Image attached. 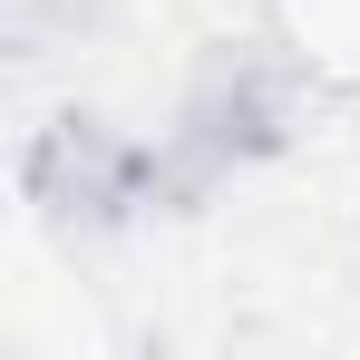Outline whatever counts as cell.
<instances>
[{"instance_id": "cell-2", "label": "cell", "mask_w": 360, "mask_h": 360, "mask_svg": "<svg viewBox=\"0 0 360 360\" xmlns=\"http://www.w3.org/2000/svg\"><path fill=\"white\" fill-rule=\"evenodd\" d=\"M292 68H273L263 49H214L185 88L176 127H166V176L176 195H205V185L263 166L283 136H292Z\"/></svg>"}, {"instance_id": "cell-3", "label": "cell", "mask_w": 360, "mask_h": 360, "mask_svg": "<svg viewBox=\"0 0 360 360\" xmlns=\"http://www.w3.org/2000/svg\"><path fill=\"white\" fill-rule=\"evenodd\" d=\"M0 20H10L20 68H30V59H49V49H78V39L108 20V0H0Z\"/></svg>"}, {"instance_id": "cell-1", "label": "cell", "mask_w": 360, "mask_h": 360, "mask_svg": "<svg viewBox=\"0 0 360 360\" xmlns=\"http://www.w3.org/2000/svg\"><path fill=\"white\" fill-rule=\"evenodd\" d=\"M20 195H30V214H39L49 234L98 243V234L146 224V214L176 195V176H166V146L127 136L117 117H98V108H59V117L20 146Z\"/></svg>"}]
</instances>
